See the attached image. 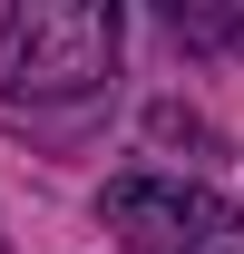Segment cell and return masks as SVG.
<instances>
[{
    "label": "cell",
    "instance_id": "1",
    "mask_svg": "<svg viewBox=\"0 0 244 254\" xmlns=\"http://www.w3.org/2000/svg\"><path fill=\"white\" fill-rule=\"evenodd\" d=\"M118 0H20L0 20V118H68L118 78Z\"/></svg>",
    "mask_w": 244,
    "mask_h": 254
},
{
    "label": "cell",
    "instance_id": "2",
    "mask_svg": "<svg viewBox=\"0 0 244 254\" xmlns=\"http://www.w3.org/2000/svg\"><path fill=\"white\" fill-rule=\"evenodd\" d=\"M108 235H118V254H244V215L185 176H118Z\"/></svg>",
    "mask_w": 244,
    "mask_h": 254
},
{
    "label": "cell",
    "instance_id": "3",
    "mask_svg": "<svg viewBox=\"0 0 244 254\" xmlns=\"http://www.w3.org/2000/svg\"><path fill=\"white\" fill-rule=\"evenodd\" d=\"M166 30H176V39H205V49H225V39H244V10H195V0H166Z\"/></svg>",
    "mask_w": 244,
    "mask_h": 254
},
{
    "label": "cell",
    "instance_id": "4",
    "mask_svg": "<svg viewBox=\"0 0 244 254\" xmlns=\"http://www.w3.org/2000/svg\"><path fill=\"white\" fill-rule=\"evenodd\" d=\"M0 254H10V245H0Z\"/></svg>",
    "mask_w": 244,
    "mask_h": 254
}]
</instances>
